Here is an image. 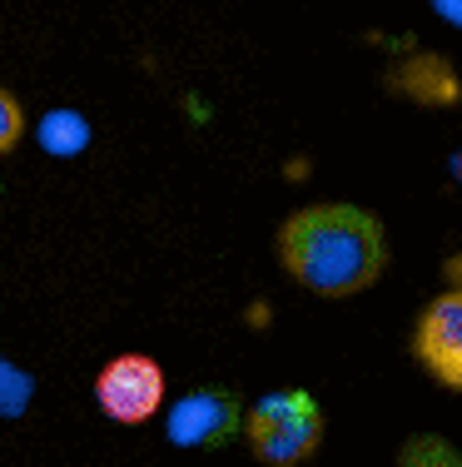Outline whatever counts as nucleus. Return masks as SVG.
Listing matches in <instances>:
<instances>
[{"label":"nucleus","mask_w":462,"mask_h":467,"mask_svg":"<svg viewBox=\"0 0 462 467\" xmlns=\"http://www.w3.org/2000/svg\"><path fill=\"white\" fill-rule=\"evenodd\" d=\"M30 398H36V378L0 353V418H5V422L10 418H26Z\"/></svg>","instance_id":"obj_9"},{"label":"nucleus","mask_w":462,"mask_h":467,"mask_svg":"<svg viewBox=\"0 0 462 467\" xmlns=\"http://www.w3.org/2000/svg\"><path fill=\"white\" fill-rule=\"evenodd\" d=\"M433 10H437V16H443V26H462V0H433Z\"/></svg>","instance_id":"obj_11"},{"label":"nucleus","mask_w":462,"mask_h":467,"mask_svg":"<svg viewBox=\"0 0 462 467\" xmlns=\"http://www.w3.org/2000/svg\"><path fill=\"white\" fill-rule=\"evenodd\" d=\"M26 135V109H20V99L0 85V154H10Z\"/></svg>","instance_id":"obj_10"},{"label":"nucleus","mask_w":462,"mask_h":467,"mask_svg":"<svg viewBox=\"0 0 462 467\" xmlns=\"http://www.w3.org/2000/svg\"><path fill=\"white\" fill-rule=\"evenodd\" d=\"M164 398H169V383H164V368L149 353H119L95 373V403L119 428L149 422L164 408Z\"/></svg>","instance_id":"obj_3"},{"label":"nucleus","mask_w":462,"mask_h":467,"mask_svg":"<svg viewBox=\"0 0 462 467\" xmlns=\"http://www.w3.org/2000/svg\"><path fill=\"white\" fill-rule=\"evenodd\" d=\"M239 428H244V403L229 388H190L164 408V438H169V448L184 452L224 448L239 438Z\"/></svg>","instance_id":"obj_4"},{"label":"nucleus","mask_w":462,"mask_h":467,"mask_svg":"<svg viewBox=\"0 0 462 467\" xmlns=\"http://www.w3.org/2000/svg\"><path fill=\"white\" fill-rule=\"evenodd\" d=\"M239 438L263 467H299L323 448V408L308 388H273L244 408Z\"/></svg>","instance_id":"obj_2"},{"label":"nucleus","mask_w":462,"mask_h":467,"mask_svg":"<svg viewBox=\"0 0 462 467\" xmlns=\"http://www.w3.org/2000/svg\"><path fill=\"white\" fill-rule=\"evenodd\" d=\"M398 467H462V452L443 432H413L398 448Z\"/></svg>","instance_id":"obj_8"},{"label":"nucleus","mask_w":462,"mask_h":467,"mask_svg":"<svg viewBox=\"0 0 462 467\" xmlns=\"http://www.w3.org/2000/svg\"><path fill=\"white\" fill-rule=\"evenodd\" d=\"M279 264L299 288L318 298H354L388 269V234L358 204H308L279 229Z\"/></svg>","instance_id":"obj_1"},{"label":"nucleus","mask_w":462,"mask_h":467,"mask_svg":"<svg viewBox=\"0 0 462 467\" xmlns=\"http://www.w3.org/2000/svg\"><path fill=\"white\" fill-rule=\"evenodd\" d=\"M413 358L437 388H462V294L443 288L433 304H423L413 328Z\"/></svg>","instance_id":"obj_5"},{"label":"nucleus","mask_w":462,"mask_h":467,"mask_svg":"<svg viewBox=\"0 0 462 467\" xmlns=\"http://www.w3.org/2000/svg\"><path fill=\"white\" fill-rule=\"evenodd\" d=\"M36 140H40V150H46L50 160H75V154L90 150L95 130H90V119H85L80 109H46L40 125H36Z\"/></svg>","instance_id":"obj_7"},{"label":"nucleus","mask_w":462,"mask_h":467,"mask_svg":"<svg viewBox=\"0 0 462 467\" xmlns=\"http://www.w3.org/2000/svg\"><path fill=\"white\" fill-rule=\"evenodd\" d=\"M388 85L408 99H423V105H453L457 99V75L443 55H413V60H403Z\"/></svg>","instance_id":"obj_6"}]
</instances>
